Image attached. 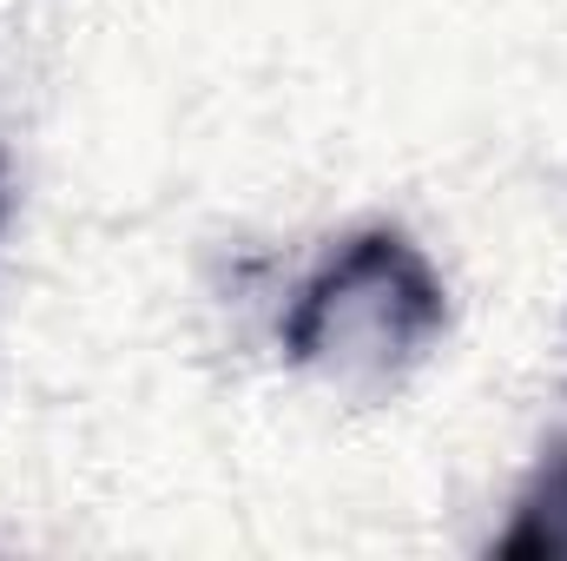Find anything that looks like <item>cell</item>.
Here are the masks:
<instances>
[{
  "label": "cell",
  "mask_w": 567,
  "mask_h": 561,
  "mask_svg": "<svg viewBox=\"0 0 567 561\" xmlns=\"http://www.w3.org/2000/svg\"><path fill=\"white\" fill-rule=\"evenodd\" d=\"M435 324H442V284L429 278V265L403 238L370 232L343 258H330L297 297L290 357L323 364L337 377H363L410 357Z\"/></svg>",
  "instance_id": "obj_1"
},
{
  "label": "cell",
  "mask_w": 567,
  "mask_h": 561,
  "mask_svg": "<svg viewBox=\"0 0 567 561\" xmlns=\"http://www.w3.org/2000/svg\"><path fill=\"white\" fill-rule=\"evenodd\" d=\"M502 555H567V449L542 469L535 496L522 502L515 529L495 542Z\"/></svg>",
  "instance_id": "obj_2"
}]
</instances>
